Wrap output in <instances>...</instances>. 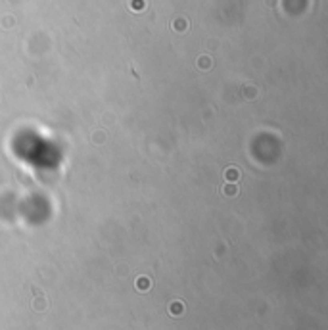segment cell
<instances>
[{"label": "cell", "mask_w": 328, "mask_h": 330, "mask_svg": "<svg viewBox=\"0 0 328 330\" xmlns=\"http://www.w3.org/2000/svg\"><path fill=\"white\" fill-rule=\"evenodd\" d=\"M138 288H140V290H142V288H144V290H146V288H150V280L140 276V278H138Z\"/></svg>", "instance_id": "cell-1"}]
</instances>
